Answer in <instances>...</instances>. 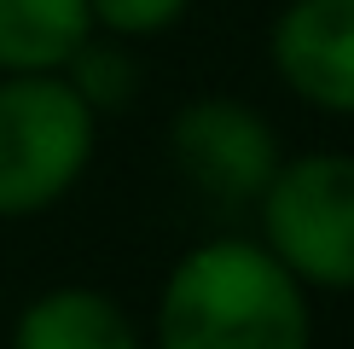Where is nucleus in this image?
<instances>
[{
    "label": "nucleus",
    "mask_w": 354,
    "mask_h": 349,
    "mask_svg": "<svg viewBox=\"0 0 354 349\" xmlns=\"http://www.w3.org/2000/svg\"><path fill=\"white\" fill-rule=\"evenodd\" d=\"M151 349H314V297L256 233L186 244L157 285Z\"/></svg>",
    "instance_id": "f257e3e1"
},
{
    "label": "nucleus",
    "mask_w": 354,
    "mask_h": 349,
    "mask_svg": "<svg viewBox=\"0 0 354 349\" xmlns=\"http://www.w3.org/2000/svg\"><path fill=\"white\" fill-rule=\"evenodd\" d=\"M268 64L297 105L354 123V0H285L268 24Z\"/></svg>",
    "instance_id": "39448f33"
},
{
    "label": "nucleus",
    "mask_w": 354,
    "mask_h": 349,
    "mask_svg": "<svg viewBox=\"0 0 354 349\" xmlns=\"http://www.w3.org/2000/svg\"><path fill=\"white\" fill-rule=\"evenodd\" d=\"M87 12H93V35H116L128 47H140V41L180 29L192 0H87Z\"/></svg>",
    "instance_id": "1a4fd4ad"
},
{
    "label": "nucleus",
    "mask_w": 354,
    "mask_h": 349,
    "mask_svg": "<svg viewBox=\"0 0 354 349\" xmlns=\"http://www.w3.org/2000/svg\"><path fill=\"white\" fill-rule=\"evenodd\" d=\"M163 145H169L174 174L203 204H221V210H250L256 193L273 181L279 157H285L279 128L239 93L180 99L163 128Z\"/></svg>",
    "instance_id": "20e7f679"
},
{
    "label": "nucleus",
    "mask_w": 354,
    "mask_h": 349,
    "mask_svg": "<svg viewBox=\"0 0 354 349\" xmlns=\"http://www.w3.org/2000/svg\"><path fill=\"white\" fill-rule=\"evenodd\" d=\"M87 41V0H0V76H64Z\"/></svg>",
    "instance_id": "0eeeda50"
},
{
    "label": "nucleus",
    "mask_w": 354,
    "mask_h": 349,
    "mask_svg": "<svg viewBox=\"0 0 354 349\" xmlns=\"http://www.w3.org/2000/svg\"><path fill=\"white\" fill-rule=\"evenodd\" d=\"M6 349H151L145 326L99 285H47L12 314Z\"/></svg>",
    "instance_id": "423d86ee"
},
{
    "label": "nucleus",
    "mask_w": 354,
    "mask_h": 349,
    "mask_svg": "<svg viewBox=\"0 0 354 349\" xmlns=\"http://www.w3.org/2000/svg\"><path fill=\"white\" fill-rule=\"evenodd\" d=\"M99 116L70 76H0V222H35L87 181Z\"/></svg>",
    "instance_id": "f03ea898"
},
{
    "label": "nucleus",
    "mask_w": 354,
    "mask_h": 349,
    "mask_svg": "<svg viewBox=\"0 0 354 349\" xmlns=\"http://www.w3.org/2000/svg\"><path fill=\"white\" fill-rule=\"evenodd\" d=\"M64 76H70V87L93 105L99 116H111V111H128L140 99V58H134V47L128 41H116V35H93L87 47L64 64Z\"/></svg>",
    "instance_id": "6e6552de"
},
{
    "label": "nucleus",
    "mask_w": 354,
    "mask_h": 349,
    "mask_svg": "<svg viewBox=\"0 0 354 349\" xmlns=\"http://www.w3.org/2000/svg\"><path fill=\"white\" fill-rule=\"evenodd\" d=\"M250 210L308 297H354V152H285Z\"/></svg>",
    "instance_id": "7ed1b4c3"
}]
</instances>
